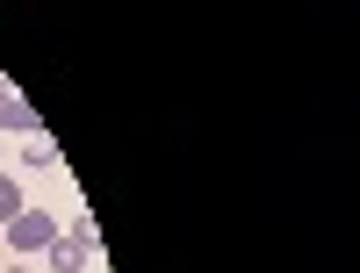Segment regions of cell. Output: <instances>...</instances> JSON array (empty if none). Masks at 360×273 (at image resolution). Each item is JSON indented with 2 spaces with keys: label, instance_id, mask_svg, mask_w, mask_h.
Wrapping results in <instances>:
<instances>
[{
  "label": "cell",
  "instance_id": "cell-3",
  "mask_svg": "<svg viewBox=\"0 0 360 273\" xmlns=\"http://www.w3.org/2000/svg\"><path fill=\"white\" fill-rule=\"evenodd\" d=\"M44 259H51V273H86V266H94V252H86V245H72V237H58Z\"/></svg>",
  "mask_w": 360,
  "mask_h": 273
},
{
  "label": "cell",
  "instance_id": "cell-7",
  "mask_svg": "<svg viewBox=\"0 0 360 273\" xmlns=\"http://www.w3.org/2000/svg\"><path fill=\"white\" fill-rule=\"evenodd\" d=\"M0 273H29V266H0Z\"/></svg>",
  "mask_w": 360,
  "mask_h": 273
},
{
  "label": "cell",
  "instance_id": "cell-6",
  "mask_svg": "<svg viewBox=\"0 0 360 273\" xmlns=\"http://www.w3.org/2000/svg\"><path fill=\"white\" fill-rule=\"evenodd\" d=\"M22 208H29V201H22V180H8V173H0V223H15Z\"/></svg>",
  "mask_w": 360,
  "mask_h": 273
},
{
  "label": "cell",
  "instance_id": "cell-1",
  "mask_svg": "<svg viewBox=\"0 0 360 273\" xmlns=\"http://www.w3.org/2000/svg\"><path fill=\"white\" fill-rule=\"evenodd\" d=\"M8 245H15L22 259H29V252H51V245H58V223L44 216V208H22V216L8 223Z\"/></svg>",
  "mask_w": 360,
  "mask_h": 273
},
{
  "label": "cell",
  "instance_id": "cell-2",
  "mask_svg": "<svg viewBox=\"0 0 360 273\" xmlns=\"http://www.w3.org/2000/svg\"><path fill=\"white\" fill-rule=\"evenodd\" d=\"M0 130H22V137H44V123H37V108H29L15 86H0Z\"/></svg>",
  "mask_w": 360,
  "mask_h": 273
},
{
  "label": "cell",
  "instance_id": "cell-5",
  "mask_svg": "<svg viewBox=\"0 0 360 273\" xmlns=\"http://www.w3.org/2000/svg\"><path fill=\"white\" fill-rule=\"evenodd\" d=\"M22 166H29V173L58 166V144H51V137H29V144H22Z\"/></svg>",
  "mask_w": 360,
  "mask_h": 273
},
{
  "label": "cell",
  "instance_id": "cell-4",
  "mask_svg": "<svg viewBox=\"0 0 360 273\" xmlns=\"http://www.w3.org/2000/svg\"><path fill=\"white\" fill-rule=\"evenodd\" d=\"M58 237H72V245H86V252H101V230H94V216H86V208H79V216H72L65 230H58Z\"/></svg>",
  "mask_w": 360,
  "mask_h": 273
}]
</instances>
